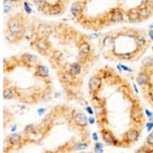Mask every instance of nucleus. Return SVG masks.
<instances>
[{
  "label": "nucleus",
  "mask_w": 153,
  "mask_h": 153,
  "mask_svg": "<svg viewBox=\"0 0 153 153\" xmlns=\"http://www.w3.org/2000/svg\"><path fill=\"white\" fill-rule=\"evenodd\" d=\"M33 141L34 140L31 137L25 135L24 133H22V134H19V133L10 134L4 140L3 153H10L13 150L19 149V148L24 147L26 144Z\"/></svg>",
  "instance_id": "1"
},
{
  "label": "nucleus",
  "mask_w": 153,
  "mask_h": 153,
  "mask_svg": "<svg viewBox=\"0 0 153 153\" xmlns=\"http://www.w3.org/2000/svg\"><path fill=\"white\" fill-rule=\"evenodd\" d=\"M71 119L79 129H85L88 124L87 117H86L85 114H84L83 112H81V111H76V110L71 111Z\"/></svg>",
  "instance_id": "2"
},
{
  "label": "nucleus",
  "mask_w": 153,
  "mask_h": 153,
  "mask_svg": "<svg viewBox=\"0 0 153 153\" xmlns=\"http://www.w3.org/2000/svg\"><path fill=\"white\" fill-rule=\"evenodd\" d=\"M100 135H101V138H102L103 141L105 143H107V144H109V145H112V146L117 145V138H115V136L113 135V133L110 130L106 129V127H103V129H101L100 130Z\"/></svg>",
  "instance_id": "3"
},
{
  "label": "nucleus",
  "mask_w": 153,
  "mask_h": 153,
  "mask_svg": "<svg viewBox=\"0 0 153 153\" xmlns=\"http://www.w3.org/2000/svg\"><path fill=\"white\" fill-rule=\"evenodd\" d=\"M8 30L12 36H19L23 34V27L22 23L16 19H10L8 22Z\"/></svg>",
  "instance_id": "4"
},
{
  "label": "nucleus",
  "mask_w": 153,
  "mask_h": 153,
  "mask_svg": "<svg viewBox=\"0 0 153 153\" xmlns=\"http://www.w3.org/2000/svg\"><path fill=\"white\" fill-rule=\"evenodd\" d=\"M131 118L133 121H135L138 124H141L144 121V112L142 108L139 106H134L131 110Z\"/></svg>",
  "instance_id": "5"
},
{
  "label": "nucleus",
  "mask_w": 153,
  "mask_h": 153,
  "mask_svg": "<svg viewBox=\"0 0 153 153\" xmlns=\"http://www.w3.org/2000/svg\"><path fill=\"white\" fill-rule=\"evenodd\" d=\"M140 137V130L138 127H131L130 130H127V133L125 134V140L127 143H135L138 141Z\"/></svg>",
  "instance_id": "6"
},
{
  "label": "nucleus",
  "mask_w": 153,
  "mask_h": 153,
  "mask_svg": "<svg viewBox=\"0 0 153 153\" xmlns=\"http://www.w3.org/2000/svg\"><path fill=\"white\" fill-rule=\"evenodd\" d=\"M101 85H102V79L97 75L92 76L90 78V80H89V90L92 93H96L99 92Z\"/></svg>",
  "instance_id": "7"
},
{
  "label": "nucleus",
  "mask_w": 153,
  "mask_h": 153,
  "mask_svg": "<svg viewBox=\"0 0 153 153\" xmlns=\"http://www.w3.org/2000/svg\"><path fill=\"white\" fill-rule=\"evenodd\" d=\"M109 20L111 23H114V24L123 23V22L125 21V14L122 11V9L114 8L110 12Z\"/></svg>",
  "instance_id": "8"
},
{
  "label": "nucleus",
  "mask_w": 153,
  "mask_h": 153,
  "mask_svg": "<svg viewBox=\"0 0 153 153\" xmlns=\"http://www.w3.org/2000/svg\"><path fill=\"white\" fill-rule=\"evenodd\" d=\"M35 44L36 47L39 49L40 51H43V53H46L50 49V43L47 40L46 37H39L35 40Z\"/></svg>",
  "instance_id": "9"
},
{
  "label": "nucleus",
  "mask_w": 153,
  "mask_h": 153,
  "mask_svg": "<svg viewBox=\"0 0 153 153\" xmlns=\"http://www.w3.org/2000/svg\"><path fill=\"white\" fill-rule=\"evenodd\" d=\"M149 81H150V76L147 71H141L137 75V82L139 85L141 86L149 85Z\"/></svg>",
  "instance_id": "10"
},
{
  "label": "nucleus",
  "mask_w": 153,
  "mask_h": 153,
  "mask_svg": "<svg viewBox=\"0 0 153 153\" xmlns=\"http://www.w3.org/2000/svg\"><path fill=\"white\" fill-rule=\"evenodd\" d=\"M83 8H84V4L82 3V2L76 1V2H75V3L71 4V12L74 17H76V18H78V17H80L81 14H82Z\"/></svg>",
  "instance_id": "11"
},
{
  "label": "nucleus",
  "mask_w": 153,
  "mask_h": 153,
  "mask_svg": "<svg viewBox=\"0 0 153 153\" xmlns=\"http://www.w3.org/2000/svg\"><path fill=\"white\" fill-rule=\"evenodd\" d=\"M127 18L131 23H139L140 21H142L139 12H138V9H130L127 12Z\"/></svg>",
  "instance_id": "12"
},
{
  "label": "nucleus",
  "mask_w": 153,
  "mask_h": 153,
  "mask_svg": "<svg viewBox=\"0 0 153 153\" xmlns=\"http://www.w3.org/2000/svg\"><path fill=\"white\" fill-rule=\"evenodd\" d=\"M36 74L40 78H43V79L49 77L48 69H47V67H45V66H43V65H37L36 66Z\"/></svg>",
  "instance_id": "13"
},
{
  "label": "nucleus",
  "mask_w": 153,
  "mask_h": 153,
  "mask_svg": "<svg viewBox=\"0 0 153 153\" xmlns=\"http://www.w3.org/2000/svg\"><path fill=\"white\" fill-rule=\"evenodd\" d=\"M68 70L70 71L71 74H73V75L75 76V77H76V76H79L81 74V71H82V66H81L80 63L76 62V63L71 64Z\"/></svg>",
  "instance_id": "14"
},
{
  "label": "nucleus",
  "mask_w": 153,
  "mask_h": 153,
  "mask_svg": "<svg viewBox=\"0 0 153 153\" xmlns=\"http://www.w3.org/2000/svg\"><path fill=\"white\" fill-rule=\"evenodd\" d=\"M138 12H139L140 18H141V20H146V19H148L150 16H151V14H152L151 8H149V7L146 6V5H143V6L140 7V8L138 9Z\"/></svg>",
  "instance_id": "15"
},
{
  "label": "nucleus",
  "mask_w": 153,
  "mask_h": 153,
  "mask_svg": "<svg viewBox=\"0 0 153 153\" xmlns=\"http://www.w3.org/2000/svg\"><path fill=\"white\" fill-rule=\"evenodd\" d=\"M79 53L83 54V55L89 56L91 53V46L87 41H82L79 44Z\"/></svg>",
  "instance_id": "16"
},
{
  "label": "nucleus",
  "mask_w": 153,
  "mask_h": 153,
  "mask_svg": "<svg viewBox=\"0 0 153 153\" xmlns=\"http://www.w3.org/2000/svg\"><path fill=\"white\" fill-rule=\"evenodd\" d=\"M36 32L33 30V28L31 27H26V28L23 30V36L28 40H33L34 38L36 37Z\"/></svg>",
  "instance_id": "17"
},
{
  "label": "nucleus",
  "mask_w": 153,
  "mask_h": 153,
  "mask_svg": "<svg viewBox=\"0 0 153 153\" xmlns=\"http://www.w3.org/2000/svg\"><path fill=\"white\" fill-rule=\"evenodd\" d=\"M75 76L73 75V74H71V72L68 70L65 71V72H62L61 74V79L65 83H68V84H71V83L75 81Z\"/></svg>",
  "instance_id": "18"
},
{
  "label": "nucleus",
  "mask_w": 153,
  "mask_h": 153,
  "mask_svg": "<svg viewBox=\"0 0 153 153\" xmlns=\"http://www.w3.org/2000/svg\"><path fill=\"white\" fill-rule=\"evenodd\" d=\"M37 32L40 36L39 37H46L49 34L50 32V28L47 26V25H44V24H41L38 26V29H37Z\"/></svg>",
  "instance_id": "19"
},
{
  "label": "nucleus",
  "mask_w": 153,
  "mask_h": 153,
  "mask_svg": "<svg viewBox=\"0 0 153 153\" xmlns=\"http://www.w3.org/2000/svg\"><path fill=\"white\" fill-rule=\"evenodd\" d=\"M22 59H23V61L27 65H33V64H35L37 62L36 57L33 55H30V54H25Z\"/></svg>",
  "instance_id": "20"
},
{
  "label": "nucleus",
  "mask_w": 153,
  "mask_h": 153,
  "mask_svg": "<svg viewBox=\"0 0 153 153\" xmlns=\"http://www.w3.org/2000/svg\"><path fill=\"white\" fill-rule=\"evenodd\" d=\"M61 11H62V6H61L60 4H58V3L52 5L48 11L49 14H52V16H56V14H61Z\"/></svg>",
  "instance_id": "21"
},
{
  "label": "nucleus",
  "mask_w": 153,
  "mask_h": 153,
  "mask_svg": "<svg viewBox=\"0 0 153 153\" xmlns=\"http://www.w3.org/2000/svg\"><path fill=\"white\" fill-rule=\"evenodd\" d=\"M135 42L137 44L138 47H142L143 45L146 44V38L142 35V34H139L135 37Z\"/></svg>",
  "instance_id": "22"
},
{
  "label": "nucleus",
  "mask_w": 153,
  "mask_h": 153,
  "mask_svg": "<svg viewBox=\"0 0 153 153\" xmlns=\"http://www.w3.org/2000/svg\"><path fill=\"white\" fill-rule=\"evenodd\" d=\"M52 57H53L54 61H56L58 64H60V63H61V61H62V54H61V51H59V50L53 51Z\"/></svg>",
  "instance_id": "23"
},
{
  "label": "nucleus",
  "mask_w": 153,
  "mask_h": 153,
  "mask_svg": "<svg viewBox=\"0 0 153 153\" xmlns=\"http://www.w3.org/2000/svg\"><path fill=\"white\" fill-rule=\"evenodd\" d=\"M34 3L37 6V8L43 9L46 6V4H47V1L46 0H34Z\"/></svg>",
  "instance_id": "24"
},
{
  "label": "nucleus",
  "mask_w": 153,
  "mask_h": 153,
  "mask_svg": "<svg viewBox=\"0 0 153 153\" xmlns=\"http://www.w3.org/2000/svg\"><path fill=\"white\" fill-rule=\"evenodd\" d=\"M142 64H143V66H144L145 68L150 67V66L153 65V59L151 58V57H148V58H146L144 61H143Z\"/></svg>",
  "instance_id": "25"
},
{
  "label": "nucleus",
  "mask_w": 153,
  "mask_h": 153,
  "mask_svg": "<svg viewBox=\"0 0 153 153\" xmlns=\"http://www.w3.org/2000/svg\"><path fill=\"white\" fill-rule=\"evenodd\" d=\"M112 40H113V38L111 36H106L104 39H103V45H105V46H108V45H110V44L112 43Z\"/></svg>",
  "instance_id": "26"
},
{
  "label": "nucleus",
  "mask_w": 153,
  "mask_h": 153,
  "mask_svg": "<svg viewBox=\"0 0 153 153\" xmlns=\"http://www.w3.org/2000/svg\"><path fill=\"white\" fill-rule=\"evenodd\" d=\"M133 57H134L133 54H123V55H120V59H123V60H131Z\"/></svg>",
  "instance_id": "27"
},
{
  "label": "nucleus",
  "mask_w": 153,
  "mask_h": 153,
  "mask_svg": "<svg viewBox=\"0 0 153 153\" xmlns=\"http://www.w3.org/2000/svg\"><path fill=\"white\" fill-rule=\"evenodd\" d=\"M126 34H127L128 36H131V37H135L137 36V33H136L135 30H133V29H128L127 32H126Z\"/></svg>",
  "instance_id": "28"
},
{
  "label": "nucleus",
  "mask_w": 153,
  "mask_h": 153,
  "mask_svg": "<svg viewBox=\"0 0 153 153\" xmlns=\"http://www.w3.org/2000/svg\"><path fill=\"white\" fill-rule=\"evenodd\" d=\"M146 143H148V144H150V145H153V132H151L149 135L147 136Z\"/></svg>",
  "instance_id": "29"
},
{
  "label": "nucleus",
  "mask_w": 153,
  "mask_h": 153,
  "mask_svg": "<svg viewBox=\"0 0 153 153\" xmlns=\"http://www.w3.org/2000/svg\"><path fill=\"white\" fill-rule=\"evenodd\" d=\"M145 5L148 6L149 8L153 9V0H145Z\"/></svg>",
  "instance_id": "30"
},
{
  "label": "nucleus",
  "mask_w": 153,
  "mask_h": 153,
  "mask_svg": "<svg viewBox=\"0 0 153 153\" xmlns=\"http://www.w3.org/2000/svg\"><path fill=\"white\" fill-rule=\"evenodd\" d=\"M135 153H150V152L148 151V150L144 146H142L141 148H139V149H138Z\"/></svg>",
  "instance_id": "31"
},
{
  "label": "nucleus",
  "mask_w": 153,
  "mask_h": 153,
  "mask_svg": "<svg viewBox=\"0 0 153 153\" xmlns=\"http://www.w3.org/2000/svg\"><path fill=\"white\" fill-rule=\"evenodd\" d=\"M10 8H11V4L10 3H5V4H4V12H5V14L10 11Z\"/></svg>",
  "instance_id": "32"
},
{
  "label": "nucleus",
  "mask_w": 153,
  "mask_h": 153,
  "mask_svg": "<svg viewBox=\"0 0 153 153\" xmlns=\"http://www.w3.org/2000/svg\"><path fill=\"white\" fill-rule=\"evenodd\" d=\"M25 7H26V11L28 12H31V9H30V6H28V4L25 3Z\"/></svg>",
  "instance_id": "33"
},
{
  "label": "nucleus",
  "mask_w": 153,
  "mask_h": 153,
  "mask_svg": "<svg viewBox=\"0 0 153 153\" xmlns=\"http://www.w3.org/2000/svg\"><path fill=\"white\" fill-rule=\"evenodd\" d=\"M46 153H60V150H55V151H47Z\"/></svg>",
  "instance_id": "34"
},
{
  "label": "nucleus",
  "mask_w": 153,
  "mask_h": 153,
  "mask_svg": "<svg viewBox=\"0 0 153 153\" xmlns=\"http://www.w3.org/2000/svg\"><path fill=\"white\" fill-rule=\"evenodd\" d=\"M149 36H150V38H151V40H153V31L149 32Z\"/></svg>",
  "instance_id": "35"
},
{
  "label": "nucleus",
  "mask_w": 153,
  "mask_h": 153,
  "mask_svg": "<svg viewBox=\"0 0 153 153\" xmlns=\"http://www.w3.org/2000/svg\"><path fill=\"white\" fill-rule=\"evenodd\" d=\"M19 1V0H11V2H18Z\"/></svg>",
  "instance_id": "36"
},
{
  "label": "nucleus",
  "mask_w": 153,
  "mask_h": 153,
  "mask_svg": "<svg viewBox=\"0 0 153 153\" xmlns=\"http://www.w3.org/2000/svg\"><path fill=\"white\" fill-rule=\"evenodd\" d=\"M63 1H65V0H63Z\"/></svg>",
  "instance_id": "37"
}]
</instances>
